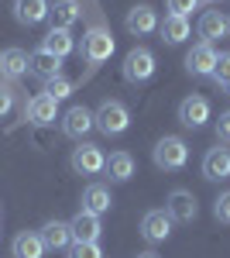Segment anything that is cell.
Masks as SVG:
<instances>
[{
	"instance_id": "6da1fadb",
	"label": "cell",
	"mask_w": 230,
	"mask_h": 258,
	"mask_svg": "<svg viewBox=\"0 0 230 258\" xmlns=\"http://www.w3.org/2000/svg\"><path fill=\"white\" fill-rule=\"evenodd\" d=\"M151 159H155L158 169H165V172H179V169H186V162H189V145L179 138V135H165V138L155 141Z\"/></svg>"
},
{
	"instance_id": "7a4b0ae2",
	"label": "cell",
	"mask_w": 230,
	"mask_h": 258,
	"mask_svg": "<svg viewBox=\"0 0 230 258\" xmlns=\"http://www.w3.org/2000/svg\"><path fill=\"white\" fill-rule=\"evenodd\" d=\"M93 120H96V131L107 135V138H117L131 127V110L120 103V100H103L100 107L93 110Z\"/></svg>"
},
{
	"instance_id": "3957f363",
	"label": "cell",
	"mask_w": 230,
	"mask_h": 258,
	"mask_svg": "<svg viewBox=\"0 0 230 258\" xmlns=\"http://www.w3.org/2000/svg\"><path fill=\"white\" fill-rule=\"evenodd\" d=\"M114 48H117L114 35H110L103 24H93V28L86 31V38H83V59L96 69V66H103V62L114 55Z\"/></svg>"
},
{
	"instance_id": "277c9868",
	"label": "cell",
	"mask_w": 230,
	"mask_h": 258,
	"mask_svg": "<svg viewBox=\"0 0 230 258\" xmlns=\"http://www.w3.org/2000/svg\"><path fill=\"white\" fill-rule=\"evenodd\" d=\"M155 52L151 48H144V45H137L131 48L127 55H124V80L131 83V86H141V83H148L155 76Z\"/></svg>"
},
{
	"instance_id": "5b68a950",
	"label": "cell",
	"mask_w": 230,
	"mask_h": 258,
	"mask_svg": "<svg viewBox=\"0 0 230 258\" xmlns=\"http://www.w3.org/2000/svg\"><path fill=\"white\" fill-rule=\"evenodd\" d=\"M69 165H72L76 176H100L103 165H107V155H103V148L93 145V141H79V148H72Z\"/></svg>"
},
{
	"instance_id": "8992f818",
	"label": "cell",
	"mask_w": 230,
	"mask_h": 258,
	"mask_svg": "<svg viewBox=\"0 0 230 258\" xmlns=\"http://www.w3.org/2000/svg\"><path fill=\"white\" fill-rule=\"evenodd\" d=\"M206 120H213V107L203 93H189V97L179 103V124L182 127L199 131V127H206Z\"/></svg>"
},
{
	"instance_id": "52a82bcc",
	"label": "cell",
	"mask_w": 230,
	"mask_h": 258,
	"mask_svg": "<svg viewBox=\"0 0 230 258\" xmlns=\"http://www.w3.org/2000/svg\"><path fill=\"white\" fill-rule=\"evenodd\" d=\"M58 127H62V135H65V138L83 141V138H86V135L96 127L93 110H90V107H83V103H76V107H69V110L58 117Z\"/></svg>"
},
{
	"instance_id": "ba28073f",
	"label": "cell",
	"mask_w": 230,
	"mask_h": 258,
	"mask_svg": "<svg viewBox=\"0 0 230 258\" xmlns=\"http://www.w3.org/2000/svg\"><path fill=\"white\" fill-rule=\"evenodd\" d=\"M216 48L213 45H206V41H199V45H192L189 52H186V73L189 76H196V80H206V76H213V69H216Z\"/></svg>"
},
{
	"instance_id": "9c48e42d",
	"label": "cell",
	"mask_w": 230,
	"mask_h": 258,
	"mask_svg": "<svg viewBox=\"0 0 230 258\" xmlns=\"http://www.w3.org/2000/svg\"><path fill=\"white\" fill-rule=\"evenodd\" d=\"M165 214L175 220V224H192L199 217V203L192 197L189 189H172L169 200H165Z\"/></svg>"
},
{
	"instance_id": "30bf717a",
	"label": "cell",
	"mask_w": 230,
	"mask_h": 258,
	"mask_svg": "<svg viewBox=\"0 0 230 258\" xmlns=\"http://www.w3.org/2000/svg\"><path fill=\"white\" fill-rule=\"evenodd\" d=\"M124 28H127V35L144 38V35L158 31V11H155L151 4H134L127 11V18H124Z\"/></svg>"
},
{
	"instance_id": "8fae6325",
	"label": "cell",
	"mask_w": 230,
	"mask_h": 258,
	"mask_svg": "<svg viewBox=\"0 0 230 258\" xmlns=\"http://www.w3.org/2000/svg\"><path fill=\"white\" fill-rule=\"evenodd\" d=\"M24 120L35 124V127H48V124L58 120V103L48 93H38V97H31L24 103Z\"/></svg>"
},
{
	"instance_id": "7c38bea8",
	"label": "cell",
	"mask_w": 230,
	"mask_h": 258,
	"mask_svg": "<svg viewBox=\"0 0 230 258\" xmlns=\"http://www.w3.org/2000/svg\"><path fill=\"white\" fill-rule=\"evenodd\" d=\"M172 224L175 220L165 214V210H148L144 217H141V238L151 241V244H158V241H169V234H172Z\"/></svg>"
},
{
	"instance_id": "4fadbf2b",
	"label": "cell",
	"mask_w": 230,
	"mask_h": 258,
	"mask_svg": "<svg viewBox=\"0 0 230 258\" xmlns=\"http://www.w3.org/2000/svg\"><path fill=\"white\" fill-rule=\"evenodd\" d=\"M203 179H210V182L230 179V148L227 145H216V148H210L203 155Z\"/></svg>"
},
{
	"instance_id": "5bb4252c",
	"label": "cell",
	"mask_w": 230,
	"mask_h": 258,
	"mask_svg": "<svg viewBox=\"0 0 230 258\" xmlns=\"http://www.w3.org/2000/svg\"><path fill=\"white\" fill-rule=\"evenodd\" d=\"M28 73L38 76L41 83H48V80H55V76H62V59H55L52 52H45L38 45V48L28 55Z\"/></svg>"
},
{
	"instance_id": "9a60e30c",
	"label": "cell",
	"mask_w": 230,
	"mask_h": 258,
	"mask_svg": "<svg viewBox=\"0 0 230 258\" xmlns=\"http://www.w3.org/2000/svg\"><path fill=\"white\" fill-rule=\"evenodd\" d=\"M110 207H114L110 186H103V182H90V186L83 189V210H86V214L103 217V214H110Z\"/></svg>"
},
{
	"instance_id": "2e32d148",
	"label": "cell",
	"mask_w": 230,
	"mask_h": 258,
	"mask_svg": "<svg viewBox=\"0 0 230 258\" xmlns=\"http://www.w3.org/2000/svg\"><path fill=\"white\" fill-rule=\"evenodd\" d=\"M158 35L165 45H182L192 35V24L182 14H165V21H158Z\"/></svg>"
},
{
	"instance_id": "e0dca14e",
	"label": "cell",
	"mask_w": 230,
	"mask_h": 258,
	"mask_svg": "<svg viewBox=\"0 0 230 258\" xmlns=\"http://www.w3.org/2000/svg\"><path fill=\"white\" fill-rule=\"evenodd\" d=\"M48 0H14V18L24 28H35L41 21H48Z\"/></svg>"
},
{
	"instance_id": "ac0fdd59",
	"label": "cell",
	"mask_w": 230,
	"mask_h": 258,
	"mask_svg": "<svg viewBox=\"0 0 230 258\" xmlns=\"http://www.w3.org/2000/svg\"><path fill=\"white\" fill-rule=\"evenodd\" d=\"M45 241H41L38 231H21L18 238L11 241V255L14 258H45Z\"/></svg>"
},
{
	"instance_id": "d6986e66",
	"label": "cell",
	"mask_w": 230,
	"mask_h": 258,
	"mask_svg": "<svg viewBox=\"0 0 230 258\" xmlns=\"http://www.w3.org/2000/svg\"><path fill=\"white\" fill-rule=\"evenodd\" d=\"M69 231H72V241H100L103 234V224L96 214H86V210H79L76 217L69 220Z\"/></svg>"
},
{
	"instance_id": "ffe728a7",
	"label": "cell",
	"mask_w": 230,
	"mask_h": 258,
	"mask_svg": "<svg viewBox=\"0 0 230 258\" xmlns=\"http://www.w3.org/2000/svg\"><path fill=\"white\" fill-rule=\"evenodd\" d=\"M196 31H199V38L206 41V45H213V41H220V38L230 35V24L220 11H206V14L199 18V28H196Z\"/></svg>"
},
{
	"instance_id": "44dd1931",
	"label": "cell",
	"mask_w": 230,
	"mask_h": 258,
	"mask_svg": "<svg viewBox=\"0 0 230 258\" xmlns=\"http://www.w3.org/2000/svg\"><path fill=\"white\" fill-rule=\"evenodd\" d=\"M38 234H41V241H45L48 251H62V248L72 244V231H69L65 220H45V227H41Z\"/></svg>"
},
{
	"instance_id": "7402d4cb",
	"label": "cell",
	"mask_w": 230,
	"mask_h": 258,
	"mask_svg": "<svg viewBox=\"0 0 230 258\" xmlns=\"http://www.w3.org/2000/svg\"><path fill=\"white\" fill-rule=\"evenodd\" d=\"M79 18H83V11H79L76 0H55L48 7V21H52V28H58V31H69Z\"/></svg>"
},
{
	"instance_id": "603a6c76",
	"label": "cell",
	"mask_w": 230,
	"mask_h": 258,
	"mask_svg": "<svg viewBox=\"0 0 230 258\" xmlns=\"http://www.w3.org/2000/svg\"><path fill=\"white\" fill-rule=\"evenodd\" d=\"M28 73V52L24 48H4L0 52V76L4 80H21Z\"/></svg>"
},
{
	"instance_id": "cb8c5ba5",
	"label": "cell",
	"mask_w": 230,
	"mask_h": 258,
	"mask_svg": "<svg viewBox=\"0 0 230 258\" xmlns=\"http://www.w3.org/2000/svg\"><path fill=\"white\" fill-rule=\"evenodd\" d=\"M41 48H45V52H52L55 59H65V55H72V52H76V38H72L69 31L48 28V35L41 38Z\"/></svg>"
},
{
	"instance_id": "d4e9b609",
	"label": "cell",
	"mask_w": 230,
	"mask_h": 258,
	"mask_svg": "<svg viewBox=\"0 0 230 258\" xmlns=\"http://www.w3.org/2000/svg\"><path fill=\"white\" fill-rule=\"evenodd\" d=\"M103 172L114 179V182H127V179L134 176V159H131V152H114L107 165H103Z\"/></svg>"
},
{
	"instance_id": "484cf974",
	"label": "cell",
	"mask_w": 230,
	"mask_h": 258,
	"mask_svg": "<svg viewBox=\"0 0 230 258\" xmlns=\"http://www.w3.org/2000/svg\"><path fill=\"white\" fill-rule=\"evenodd\" d=\"M72 90H76V83L69 80V76H55V80H48L45 83V90H41V93H48V97L55 100H65V97H72Z\"/></svg>"
},
{
	"instance_id": "4316f807",
	"label": "cell",
	"mask_w": 230,
	"mask_h": 258,
	"mask_svg": "<svg viewBox=\"0 0 230 258\" xmlns=\"http://www.w3.org/2000/svg\"><path fill=\"white\" fill-rule=\"evenodd\" d=\"M213 83H216V90L220 93H227L230 97V52H223L220 59H216V69H213Z\"/></svg>"
},
{
	"instance_id": "83f0119b",
	"label": "cell",
	"mask_w": 230,
	"mask_h": 258,
	"mask_svg": "<svg viewBox=\"0 0 230 258\" xmlns=\"http://www.w3.org/2000/svg\"><path fill=\"white\" fill-rule=\"evenodd\" d=\"M69 258H103V248H100V241H72Z\"/></svg>"
},
{
	"instance_id": "f1b7e54d",
	"label": "cell",
	"mask_w": 230,
	"mask_h": 258,
	"mask_svg": "<svg viewBox=\"0 0 230 258\" xmlns=\"http://www.w3.org/2000/svg\"><path fill=\"white\" fill-rule=\"evenodd\" d=\"M213 217L220 224H230V189H223L220 197L213 200Z\"/></svg>"
},
{
	"instance_id": "f546056e",
	"label": "cell",
	"mask_w": 230,
	"mask_h": 258,
	"mask_svg": "<svg viewBox=\"0 0 230 258\" xmlns=\"http://www.w3.org/2000/svg\"><path fill=\"white\" fill-rule=\"evenodd\" d=\"M199 4H203V0H165L169 14H182V18H189L192 11H199Z\"/></svg>"
},
{
	"instance_id": "4dcf8cb0",
	"label": "cell",
	"mask_w": 230,
	"mask_h": 258,
	"mask_svg": "<svg viewBox=\"0 0 230 258\" xmlns=\"http://www.w3.org/2000/svg\"><path fill=\"white\" fill-rule=\"evenodd\" d=\"M213 131H216V145H230V110H223V114L216 117Z\"/></svg>"
},
{
	"instance_id": "1f68e13d",
	"label": "cell",
	"mask_w": 230,
	"mask_h": 258,
	"mask_svg": "<svg viewBox=\"0 0 230 258\" xmlns=\"http://www.w3.org/2000/svg\"><path fill=\"white\" fill-rule=\"evenodd\" d=\"M11 110H14V90L11 86H0V120L7 117Z\"/></svg>"
},
{
	"instance_id": "d6a6232c",
	"label": "cell",
	"mask_w": 230,
	"mask_h": 258,
	"mask_svg": "<svg viewBox=\"0 0 230 258\" xmlns=\"http://www.w3.org/2000/svg\"><path fill=\"white\" fill-rule=\"evenodd\" d=\"M137 258H158V255H155V251H141Z\"/></svg>"
},
{
	"instance_id": "836d02e7",
	"label": "cell",
	"mask_w": 230,
	"mask_h": 258,
	"mask_svg": "<svg viewBox=\"0 0 230 258\" xmlns=\"http://www.w3.org/2000/svg\"><path fill=\"white\" fill-rule=\"evenodd\" d=\"M213 4H220V0H213Z\"/></svg>"
},
{
	"instance_id": "e575fe53",
	"label": "cell",
	"mask_w": 230,
	"mask_h": 258,
	"mask_svg": "<svg viewBox=\"0 0 230 258\" xmlns=\"http://www.w3.org/2000/svg\"><path fill=\"white\" fill-rule=\"evenodd\" d=\"M227 24H230V18H227Z\"/></svg>"
}]
</instances>
